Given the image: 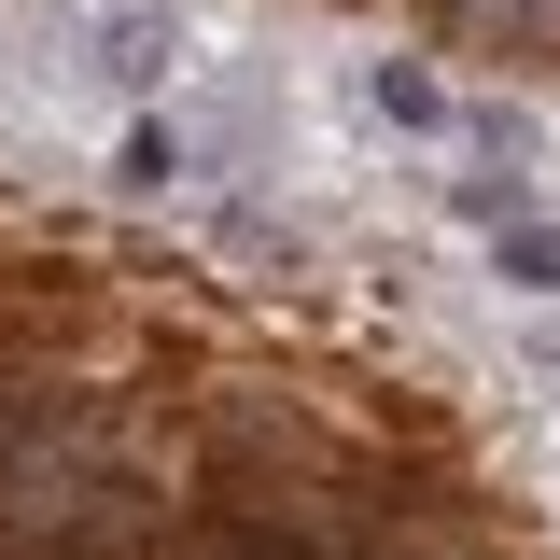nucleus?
<instances>
[{
  "label": "nucleus",
  "instance_id": "f257e3e1",
  "mask_svg": "<svg viewBox=\"0 0 560 560\" xmlns=\"http://www.w3.org/2000/svg\"><path fill=\"white\" fill-rule=\"evenodd\" d=\"M84 14H98V70L113 84H168L183 70V14L168 0H84Z\"/></svg>",
  "mask_w": 560,
  "mask_h": 560
},
{
  "label": "nucleus",
  "instance_id": "f03ea898",
  "mask_svg": "<svg viewBox=\"0 0 560 560\" xmlns=\"http://www.w3.org/2000/svg\"><path fill=\"white\" fill-rule=\"evenodd\" d=\"M364 113H393V127H448V84L420 57H364Z\"/></svg>",
  "mask_w": 560,
  "mask_h": 560
},
{
  "label": "nucleus",
  "instance_id": "7ed1b4c3",
  "mask_svg": "<svg viewBox=\"0 0 560 560\" xmlns=\"http://www.w3.org/2000/svg\"><path fill=\"white\" fill-rule=\"evenodd\" d=\"M183 168H197V140H183V127H154V113H140V127L113 140V183H127V197H168Z\"/></svg>",
  "mask_w": 560,
  "mask_h": 560
},
{
  "label": "nucleus",
  "instance_id": "20e7f679",
  "mask_svg": "<svg viewBox=\"0 0 560 560\" xmlns=\"http://www.w3.org/2000/svg\"><path fill=\"white\" fill-rule=\"evenodd\" d=\"M490 280H504V294H560V224H547V210L490 238Z\"/></svg>",
  "mask_w": 560,
  "mask_h": 560
},
{
  "label": "nucleus",
  "instance_id": "39448f33",
  "mask_svg": "<svg viewBox=\"0 0 560 560\" xmlns=\"http://www.w3.org/2000/svg\"><path fill=\"white\" fill-rule=\"evenodd\" d=\"M448 210H463L477 238H504V224H533V168H463V183H448Z\"/></svg>",
  "mask_w": 560,
  "mask_h": 560
},
{
  "label": "nucleus",
  "instance_id": "423d86ee",
  "mask_svg": "<svg viewBox=\"0 0 560 560\" xmlns=\"http://www.w3.org/2000/svg\"><path fill=\"white\" fill-rule=\"evenodd\" d=\"M533 364H560V323H533Z\"/></svg>",
  "mask_w": 560,
  "mask_h": 560
}]
</instances>
